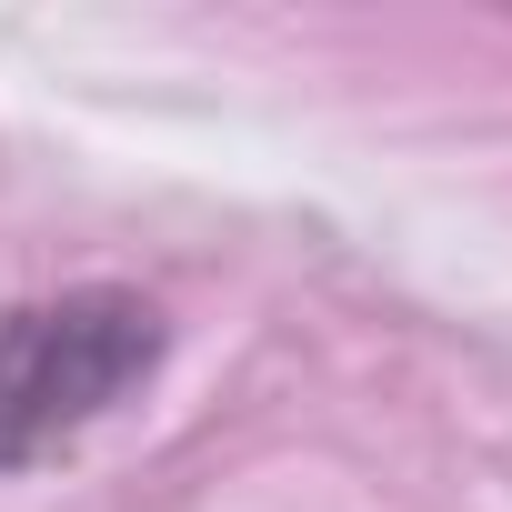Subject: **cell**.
Masks as SVG:
<instances>
[{
  "instance_id": "6da1fadb",
  "label": "cell",
  "mask_w": 512,
  "mask_h": 512,
  "mask_svg": "<svg viewBox=\"0 0 512 512\" xmlns=\"http://www.w3.org/2000/svg\"><path fill=\"white\" fill-rule=\"evenodd\" d=\"M151 352L161 332L131 292H71V302L11 312L0 322V472L101 422L151 372Z\"/></svg>"
}]
</instances>
